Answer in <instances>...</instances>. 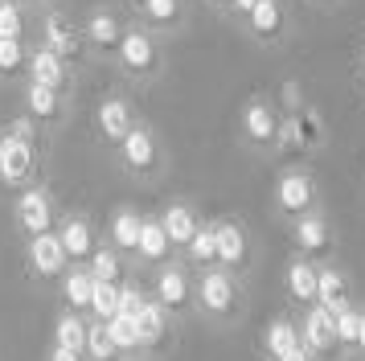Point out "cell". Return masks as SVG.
<instances>
[{
    "label": "cell",
    "mask_w": 365,
    "mask_h": 361,
    "mask_svg": "<svg viewBox=\"0 0 365 361\" xmlns=\"http://www.w3.org/2000/svg\"><path fill=\"white\" fill-rule=\"evenodd\" d=\"M115 70L132 86H148L165 74V37H156L148 25L140 21H128V33L119 41V54H115Z\"/></svg>",
    "instance_id": "1"
},
{
    "label": "cell",
    "mask_w": 365,
    "mask_h": 361,
    "mask_svg": "<svg viewBox=\"0 0 365 361\" xmlns=\"http://www.w3.org/2000/svg\"><path fill=\"white\" fill-rule=\"evenodd\" d=\"M34 41H41L46 49H53V54H58L66 66H74V70H83L86 62H95V58H91V46H86V37H83V25H78L62 4L41 9Z\"/></svg>",
    "instance_id": "2"
},
{
    "label": "cell",
    "mask_w": 365,
    "mask_h": 361,
    "mask_svg": "<svg viewBox=\"0 0 365 361\" xmlns=\"http://www.w3.org/2000/svg\"><path fill=\"white\" fill-rule=\"evenodd\" d=\"M279 128H283V115L275 107V98L267 91H255L247 95V103L238 107V140L250 148V152H263L271 156L279 148Z\"/></svg>",
    "instance_id": "3"
},
{
    "label": "cell",
    "mask_w": 365,
    "mask_h": 361,
    "mask_svg": "<svg viewBox=\"0 0 365 361\" xmlns=\"http://www.w3.org/2000/svg\"><path fill=\"white\" fill-rule=\"evenodd\" d=\"M234 29L247 37L250 46L259 49H275L283 46L292 33H296V21H292V4L287 0H259Z\"/></svg>",
    "instance_id": "4"
},
{
    "label": "cell",
    "mask_w": 365,
    "mask_h": 361,
    "mask_svg": "<svg viewBox=\"0 0 365 361\" xmlns=\"http://www.w3.org/2000/svg\"><path fill=\"white\" fill-rule=\"evenodd\" d=\"M128 21L132 16H123V9L119 4H91L83 13V37H86V46H91V58L95 62H115V54H119V41H123V33H128Z\"/></svg>",
    "instance_id": "5"
},
{
    "label": "cell",
    "mask_w": 365,
    "mask_h": 361,
    "mask_svg": "<svg viewBox=\"0 0 365 361\" xmlns=\"http://www.w3.org/2000/svg\"><path fill=\"white\" fill-rule=\"evenodd\" d=\"M271 201H275V213L292 218V222H296V218H304V213L320 210V189H316V177L308 173V168H299V164L283 168L279 177H275Z\"/></svg>",
    "instance_id": "6"
},
{
    "label": "cell",
    "mask_w": 365,
    "mask_h": 361,
    "mask_svg": "<svg viewBox=\"0 0 365 361\" xmlns=\"http://www.w3.org/2000/svg\"><path fill=\"white\" fill-rule=\"evenodd\" d=\"M115 152H119V164H123L132 177H140V180L165 173V144H160L156 128H152V123H144V119L128 131V140H123Z\"/></svg>",
    "instance_id": "7"
},
{
    "label": "cell",
    "mask_w": 365,
    "mask_h": 361,
    "mask_svg": "<svg viewBox=\"0 0 365 361\" xmlns=\"http://www.w3.org/2000/svg\"><path fill=\"white\" fill-rule=\"evenodd\" d=\"M37 164H41V148L21 140L4 128L0 131V185L4 189H29L37 185Z\"/></svg>",
    "instance_id": "8"
},
{
    "label": "cell",
    "mask_w": 365,
    "mask_h": 361,
    "mask_svg": "<svg viewBox=\"0 0 365 361\" xmlns=\"http://www.w3.org/2000/svg\"><path fill=\"white\" fill-rule=\"evenodd\" d=\"M13 218H17V230L25 238H37V234H50L58 230V205H53V193L46 185H29L21 189L17 201H13Z\"/></svg>",
    "instance_id": "9"
},
{
    "label": "cell",
    "mask_w": 365,
    "mask_h": 361,
    "mask_svg": "<svg viewBox=\"0 0 365 361\" xmlns=\"http://www.w3.org/2000/svg\"><path fill=\"white\" fill-rule=\"evenodd\" d=\"M140 123V115H135V103L132 95H123V91H111V95L99 98V107H95V136H99L107 148H119L128 140V131Z\"/></svg>",
    "instance_id": "10"
},
{
    "label": "cell",
    "mask_w": 365,
    "mask_h": 361,
    "mask_svg": "<svg viewBox=\"0 0 365 361\" xmlns=\"http://www.w3.org/2000/svg\"><path fill=\"white\" fill-rule=\"evenodd\" d=\"M21 107L34 119L37 128L58 131L66 128L70 119V91H53V86H41V82H25L21 86Z\"/></svg>",
    "instance_id": "11"
},
{
    "label": "cell",
    "mask_w": 365,
    "mask_h": 361,
    "mask_svg": "<svg viewBox=\"0 0 365 361\" xmlns=\"http://www.w3.org/2000/svg\"><path fill=\"white\" fill-rule=\"evenodd\" d=\"M197 304L210 316H234L238 312V283L226 267H205L197 279Z\"/></svg>",
    "instance_id": "12"
},
{
    "label": "cell",
    "mask_w": 365,
    "mask_h": 361,
    "mask_svg": "<svg viewBox=\"0 0 365 361\" xmlns=\"http://www.w3.org/2000/svg\"><path fill=\"white\" fill-rule=\"evenodd\" d=\"M25 82H41V86H53V91H70V95H74L78 70L66 66L53 49L41 46V41H34V46H29V62H25Z\"/></svg>",
    "instance_id": "13"
},
{
    "label": "cell",
    "mask_w": 365,
    "mask_h": 361,
    "mask_svg": "<svg viewBox=\"0 0 365 361\" xmlns=\"http://www.w3.org/2000/svg\"><path fill=\"white\" fill-rule=\"evenodd\" d=\"M132 21L148 25L156 37H181L193 21V4L189 0H144V9Z\"/></svg>",
    "instance_id": "14"
},
{
    "label": "cell",
    "mask_w": 365,
    "mask_h": 361,
    "mask_svg": "<svg viewBox=\"0 0 365 361\" xmlns=\"http://www.w3.org/2000/svg\"><path fill=\"white\" fill-rule=\"evenodd\" d=\"M332 243H336V238H332V222L320 210L304 213V218L292 222V246H296L304 259H312V263L324 259V255L332 250Z\"/></svg>",
    "instance_id": "15"
},
{
    "label": "cell",
    "mask_w": 365,
    "mask_h": 361,
    "mask_svg": "<svg viewBox=\"0 0 365 361\" xmlns=\"http://www.w3.org/2000/svg\"><path fill=\"white\" fill-rule=\"evenodd\" d=\"M299 337H304V349L312 357H329L341 349V337H336V316H332L324 304H308V316L299 325Z\"/></svg>",
    "instance_id": "16"
},
{
    "label": "cell",
    "mask_w": 365,
    "mask_h": 361,
    "mask_svg": "<svg viewBox=\"0 0 365 361\" xmlns=\"http://www.w3.org/2000/svg\"><path fill=\"white\" fill-rule=\"evenodd\" d=\"M217 267L226 271H242L250 263V234L238 218H217Z\"/></svg>",
    "instance_id": "17"
},
{
    "label": "cell",
    "mask_w": 365,
    "mask_h": 361,
    "mask_svg": "<svg viewBox=\"0 0 365 361\" xmlns=\"http://www.w3.org/2000/svg\"><path fill=\"white\" fill-rule=\"evenodd\" d=\"M25 259H29V267H34V275H41V279L66 275V263H70L66 259V246H62V238H58V230L29 238V246H25Z\"/></svg>",
    "instance_id": "18"
},
{
    "label": "cell",
    "mask_w": 365,
    "mask_h": 361,
    "mask_svg": "<svg viewBox=\"0 0 365 361\" xmlns=\"http://www.w3.org/2000/svg\"><path fill=\"white\" fill-rule=\"evenodd\" d=\"M58 238H62V246H66V259L78 263V267H86L91 263V255H95V226H91V218L86 213H66L62 222H58Z\"/></svg>",
    "instance_id": "19"
},
{
    "label": "cell",
    "mask_w": 365,
    "mask_h": 361,
    "mask_svg": "<svg viewBox=\"0 0 365 361\" xmlns=\"http://www.w3.org/2000/svg\"><path fill=\"white\" fill-rule=\"evenodd\" d=\"M156 300H160L168 312L189 308V300H193V279H189V271H185L181 263H165V267H160V275H156Z\"/></svg>",
    "instance_id": "20"
},
{
    "label": "cell",
    "mask_w": 365,
    "mask_h": 361,
    "mask_svg": "<svg viewBox=\"0 0 365 361\" xmlns=\"http://www.w3.org/2000/svg\"><path fill=\"white\" fill-rule=\"evenodd\" d=\"M160 226H165L168 243L185 250V246L193 243V234H197L201 218H197V210H193L189 201H168L165 210H160Z\"/></svg>",
    "instance_id": "21"
},
{
    "label": "cell",
    "mask_w": 365,
    "mask_h": 361,
    "mask_svg": "<svg viewBox=\"0 0 365 361\" xmlns=\"http://www.w3.org/2000/svg\"><path fill=\"white\" fill-rule=\"evenodd\" d=\"M140 230H144V213L132 210V205H119L111 213V226H107V238L115 246L119 255H135V246H140Z\"/></svg>",
    "instance_id": "22"
},
{
    "label": "cell",
    "mask_w": 365,
    "mask_h": 361,
    "mask_svg": "<svg viewBox=\"0 0 365 361\" xmlns=\"http://www.w3.org/2000/svg\"><path fill=\"white\" fill-rule=\"evenodd\" d=\"M316 288H320V267L312 259L296 255V259L287 263V292H292V300L316 304Z\"/></svg>",
    "instance_id": "23"
},
{
    "label": "cell",
    "mask_w": 365,
    "mask_h": 361,
    "mask_svg": "<svg viewBox=\"0 0 365 361\" xmlns=\"http://www.w3.org/2000/svg\"><path fill=\"white\" fill-rule=\"evenodd\" d=\"M135 325H140V345L144 349H160L168 337V308L160 300H148L140 308V316H135Z\"/></svg>",
    "instance_id": "24"
},
{
    "label": "cell",
    "mask_w": 365,
    "mask_h": 361,
    "mask_svg": "<svg viewBox=\"0 0 365 361\" xmlns=\"http://www.w3.org/2000/svg\"><path fill=\"white\" fill-rule=\"evenodd\" d=\"M316 304H324L329 312H345L349 304V279L341 267H320V288H316Z\"/></svg>",
    "instance_id": "25"
},
{
    "label": "cell",
    "mask_w": 365,
    "mask_h": 361,
    "mask_svg": "<svg viewBox=\"0 0 365 361\" xmlns=\"http://www.w3.org/2000/svg\"><path fill=\"white\" fill-rule=\"evenodd\" d=\"M263 349H267V357L271 361H279L287 357V353H296V349H304V337H299V328L292 325V320H271L263 332Z\"/></svg>",
    "instance_id": "26"
},
{
    "label": "cell",
    "mask_w": 365,
    "mask_h": 361,
    "mask_svg": "<svg viewBox=\"0 0 365 361\" xmlns=\"http://www.w3.org/2000/svg\"><path fill=\"white\" fill-rule=\"evenodd\" d=\"M62 292H66L70 312H91V300H95V275L86 267H70L62 275Z\"/></svg>",
    "instance_id": "27"
},
{
    "label": "cell",
    "mask_w": 365,
    "mask_h": 361,
    "mask_svg": "<svg viewBox=\"0 0 365 361\" xmlns=\"http://www.w3.org/2000/svg\"><path fill=\"white\" fill-rule=\"evenodd\" d=\"M86 337H91V320H83V312H62L53 325V345L86 353Z\"/></svg>",
    "instance_id": "28"
},
{
    "label": "cell",
    "mask_w": 365,
    "mask_h": 361,
    "mask_svg": "<svg viewBox=\"0 0 365 361\" xmlns=\"http://www.w3.org/2000/svg\"><path fill=\"white\" fill-rule=\"evenodd\" d=\"M173 243H168L165 226H160V218H144V230H140V246H135V259L144 263H165Z\"/></svg>",
    "instance_id": "29"
},
{
    "label": "cell",
    "mask_w": 365,
    "mask_h": 361,
    "mask_svg": "<svg viewBox=\"0 0 365 361\" xmlns=\"http://www.w3.org/2000/svg\"><path fill=\"white\" fill-rule=\"evenodd\" d=\"M29 37H0V78H25V62H29Z\"/></svg>",
    "instance_id": "30"
},
{
    "label": "cell",
    "mask_w": 365,
    "mask_h": 361,
    "mask_svg": "<svg viewBox=\"0 0 365 361\" xmlns=\"http://www.w3.org/2000/svg\"><path fill=\"white\" fill-rule=\"evenodd\" d=\"M189 250V263L193 267H217V226L214 222H201L197 234H193V243L185 246Z\"/></svg>",
    "instance_id": "31"
},
{
    "label": "cell",
    "mask_w": 365,
    "mask_h": 361,
    "mask_svg": "<svg viewBox=\"0 0 365 361\" xmlns=\"http://www.w3.org/2000/svg\"><path fill=\"white\" fill-rule=\"evenodd\" d=\"M103 328H107V337L115 341L119 353H140V349H144V345H140V325H135V316H128V312L111 316Z\"/></svg>",
    "instance_id": "32"
},
{
    "label": "cell",
    "mask_w": 365,
    "mask_h": 361,
    "mask_svg": "<svg viewBox=\"0 0 365 361\" xmlns=\"http://www.w3.org/2000/svg\"><path fill=\"white\" fill-rule=\"evenodd\" d=\"M86 271L99 279V283H119V279H123V259H119V250L111 243L95 246V255H91V263H86Z\"/></svg>",
    "instance_id": "33"
},
{
    "label": "cell",
    "mask_w": 365,
    "mask_h": 361,
    "mask_svg": "<svg viewBox=\"0 0 365 361\" xmlns=\"http://www.w3.org/2000/svg\"><path fill=\"white\" fill-rule=\"evenodd\" d=\"M29 13L21 0H0V37H29Z\"/></svg>",
    "instance_id": "34"
},
{
    "label": "cell",
    "mask_w": 365,
    "mask_h": 361,
    "mask_svg": "<svg viewBox=\"0 0 365 361\" xmlns=\"http://www.w3.org/2000/svg\"><path fill=\"white\" fill-rule=\"evenodd\" d=\"M91 316L95 320H111V316H119V283H99L95 279V300H91Z\"/></svg>",
    "instance_id": "35"
},
{
    "label": "cell",
    "mask_w": 365,
    "mask_h": 361,
    "mask_svg": "<svg viewBox=\"0 0 365 361\" xmlns=\"http://www.w3.org/2000/svg\"><path fill=\"white\" fill-rule=\"evenodd\" d=\"M86 353H91V361H115V357H119V349H115V341L107 337V328H103V320H91Z\"/></svg>",
    "instance_id": "36"
},
{
    "label": "cell",
    "mask_w": 365,
    "mask_h": 361,
    "mask_svg": "<svg viewBox=\"0 0 365 361\" xmlns=\"http://www.w3.org/2000/svg\"><path fill=\"white\" fill-rule=\"evenodd\" d=\"M332 316H336V337H341V345L357 349V341H361V312L345 308V312H332Z\"/></svg>",
    "instance_id": "37"
},
{
    "label": "cell",
    "mask_w": 365,
    "mask_h": 361,
    "mask_svg": "<svg viewBox=\"0 0 365 361\" xmlns=\"http://www.w3.org/2000/svg\"><path fill=\"white\" fill-rule=\"evenodd\" d=\"M148 304V295L140 292L135 283H119V312H128V316H140V308Z\"/></svg>",
    "instance_id": "38"
},
{
    "label": "cell",
    "mask_w": 365,
    "mask_h": 361,
    "mask_svg": "<svg viewBox=\"0 0 365 361\" xmlns=\"http://www.w3.org/2000/svg\"><path fill=\"white\" fill-rule=\"evenodd\" d=\"M279 91H283V103H287V115H296V111H304L308 103H304V91H299V82L296 78H283L279 82Z\"/></svg>",
    "instance_id": "39"
},
{
    "label": "cell",
    "mask_w": 365,
    "mask_h": 361,
    "mask_svg": "<svg viewBox=\"0 0 365 361\" xmlns=\"http://www.w3.org/2000/svg\"><path fill=\"white\" fill-rule=\"evenodd\" d=\"M255 4H259V0H230V4H226V16H222V21L238 25V21H242V16H247L250 9H255Z\"/></svg>",
    "instance_id": "40"
},
{
    "label": "cell",
    "mask_w": 365,
    "mask_h": 361,
    "mask_svg": "<svg viewBox=\"0 0 365 361\" xmlns=\"http://www.w3.org/2000/svg\"><path fill=\"white\" fill-rule=\"evenodd\" d=\"M304 4H308V9H316V13H336L345 0H304Z\"/></svg>",
    "instance_id": "41"
},
{
    "label": "cell",
    "mask_w": 365,
    "mask_h": 361,
    "mask_svg": "<svg viewBox=\"0 0 365 361\" xmlns=\"http://www.w3.org/2000/svg\"><path fill=\"white\" fill-rule=\"evenodd\" d=\"M50 361H83V353H74V349H62V345H53V349H50Z\"/></svg>",
    "instance_id": "42"
},
{
    "label": "cell",
    "mask_w": 365,
    "mask_h": 361,
    "mask_svg": "<svg viewBox=\"0 0 365 361\" xmlns=\"http://www.w3.org/2000/svg\"><path fill=\"white\" fill-rule=\"evenodd\" d=\"M353 70H357V78L365 82V37L357 41V54H353Z\"/></svg>",
    "instance_id": "43"
},
{
    "label": "cell",
    "mask_w": 365,
    "mask_h": 361,
    "mask_svg": "<svg viewBox=\"0 0 365 361\" xmlns=\"http://www.w3.org/2000/svg\"><path fill=\"white\" fill-rule=\"evenodd\" d=\"M201 4H205L214 16H226V4H230V0H201Z\"/></svg>",
    "instance_id": "44"
},
{
    "label": "cell",
    "mask_w": 365,
    "mask_h": 361,
    "mask_svg": "<svg viewBox=\"0 0 365 361\" xmlns=\"http://www.w3.org/2000/svg\"><path fill=\"white\" fill-rule=\"evenodd\" d=\"M279 361H316L308 349H296V353H287V357H279Z\"/></svg>",
    "instance_id": "45"
},
{
    "label": "cell",
    "mask_w": 365,
    "mask_h": 361,
    "mask_svg": "<svg viewBox=\"0 0 365 361\" xmlns=\"http://www.w3.org/2000/svg\"><path fill=\"white\" fill-rule=\"evenodd\" d=\"M123 4H128V16H135L140 9H144V0H123Z\"/></svg>",
    "instance_id": "46"
},
{
    "label": "cell",
    "mask_w": 365,
    "mask_h": 361,
    "mask_svg": "<svg viewBox=\"0 0 365 361\" xmlns=\"http://www.w3.org/2000/svg\"><path fill=\"white\" fill-rule=\"evenodd\" d=\"M357 353L365 357V312H361V341H357Z\"/></svg>",
    "instance_id": "47"
},
{
    "label": "cell",
    "mask_w": 365,
    "mask_h": 361,
    "mask_svg": "<svg viewBox=\"0 0 365 361\" xmlns=\"http://www.w3.org/2000/svg\"><path fill=\"white\" fill-rule=\"evenodd\" d=\"M21 4H29V9H46V0H21Z\"/></svg>",
    "instance_id": "48"
},
{
    "label": "cell",
    "mask_w": 365,
    "mask_h": 361,
    "mask_svg": "<svg viewBox=\"0 0 365 361\" xmlns=\"http://www.w3.org/2000/svg\"><path fill=\"white\" fill-rule=\"evenodd\" d=\"M53 4H58V0H46V9H53Z\"/></svg>",
    "instance_id": "49"
},
{
    "label": "cell",
    "mask_w": 365,
    "mask_h": 361,
    "mask_svg": "<svg viewBox=\"0 0 365 361\" xmlns=\"http://www.w3.org/2000/svg\"><path fill=\"white\" fill-rule=\"evenodd\" d=\"M361 107H365V103H361Z\"/></svg>",
    "instance_id": "50"
},
{
    "label": "cell",
    "mask_w": 365,
    "mask_h": 361,
    "mask_svg": "<svg viewBox=\"0 0 365 361\" xmlns=\"http://www.w3.org/2000/svg\"><path fill=\"white\" fill-rule=\"evenodd\" d=\"M0 131H4V128H0Z\"/></svg>",
    "instance_id": "51"
}]
</instances>
